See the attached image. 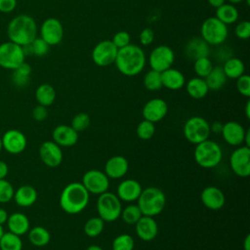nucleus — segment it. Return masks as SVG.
I'll return each instance as SVG.
<instances>
[{
	"label": "nucleus",
	"instance_id": "4",
	"mask_svg": "<svg viewBox=\"0 0 250 250\" xmlns=\"http://www.w3.org/2000/svg\"><path fill=\"white\" fill-rule=\"evenodd\" d=\"M137 201V205L143 215L154 217L163 211L166 204V196L160 188L148 187L142 190Z\"/></svg>",
	"mask_w": 250,
	"mask_h": 250
},
{
	"label": "nucleus",
	"instance_id": "50",
	"mask_svg": "<svg viewBox=\"0 0 250 250\" xmlns=\"http://www.w3.org/2000/svg\"><path fill=\"white\" fill-rule=\"evenodd\" d=\"M17 7V0H0V12L11 13Z\"/></svg>",
	"mask_w": 250,
	"mask_h": 250
},
{
	"label": "nucleus",
	"instance_id": "35",
	"mask_svg": "<svg viewBox=\"0 0 250 250\" xmlns=\"http://www.w3.org/2000/svg\"><path fill=\"white\" fill-rule=\"evenodd\" d=\"M25 57L26 56H36V57H44L48 54L50 46L41 38L36 37L31 43L22 47Z\"/></svg>",
	"mask_w": 250,
	"mask_h": 250
},
{
	"label": "nucleus",
	"instance_id": "46",
	"mask_svg": "<svg viewBox=\"0 0 250 250\" xmlns=\"http://www.w3.org/2000/svg\"><path fill=\"white\" fill-rule=\"evenodd\" d=\"M130 40H131L130 34L125 30H120L113 35L111 42L115 45V47H117V49H120L129 45Z\"/></svg>",
	"mask_w": 250,
	"mask_h": 250
},
{
	"label": "nucleus",
	"instance_id": "56",
	"mask_svg": "<svg viewBox=\"0 0 250 250\" xmlns=\"http://www.w3.org/2000/svg\"><path fill=\"white\" fill-rule=\"evenodd\" d=\"M243 250H250V234H247L243 241Z\"/></svg>",
	"mask_w": 250,
	"mask_h": 250
},
{
	"label": "nucleus",
	"instance_id": "6",
	"mask_svg": "<svg viewBox=\"0 0 250 250\" xmlns=\"http://www.w3.org/2000/svg\"><path fill=\"white\" fill-rule=\"evenodd\" d=\"M229 36L228 25L216 17L207 18L200 26V37L210 46H219L226 42Z\"/></svg>",
	"mask_w": 250,
	"mask_h": 250
},
{
	"label": "nucleus",
	"instance_id": "16",
	"mask_svg": "<svg viewBox=\"0 0 250 250\" xmlns=\"http://www.w3.org/2000/svg\"><path fill=\"white\" fill-rule=\"evenodd\" d=\"M39 156L46 166L55 168L62 161V147L54 141H46L39 147Z\"/></svg>",
	"mask_w": 250,
	"mask_h": 250
},
{
	"label": "nucleus",
	"instance_id": "43",
	"mask_svg": "<svg viewBox=\"0 0 250 250\" xmlns=\"http://www.w3.org/2000/svg\"><path fill=\"white\" fill-rule=\"evenodd\" d=\"M90 116L86 112H79L75 114L71 120V127L76 132H82L86 130L90 125Z\"/></svg>",
	"mask_w": 250,
	"mask_h": 250
},
{
	"label": "nucleus",
	"instance_id": "27",
	"mask_svg": "<svg viewBox=\"0 0 250 250\" xmlns=\"http://www.w3.org/2000/svg\"><path fill=\"white\" fill-rule=\"evenodd\" d=\"M13 199L21 207H29L35 203L37 191L33 187L23 185L15 190Z\"/></svg>",
	"mask_w": 250,
	"mask_h": 250
},
{
	"label": "nucleus",
	"instance_id": "5",
	"mask_svg": "<svg viewBox=\"0 0 250 250\" xmlns=\"http://www.w3.org/2000/svg\"><path fill=\"white\" fill-rule=\"evenodd\" d=\"M222 157V148L214 141L207 139L195 146L194 160L202 168L216 167L221 162Z\"/></svg>",
	"mask_w": 250,
	"mask_h": 250
},
{
	"label": "nucleus",
	"instance_id": "33",
	"mask_svg": "<svg viewBox=\"0 0 250 250\" xmlns=\"http://www.w3.org/2000/svg\"><path fill=\"white\" fill-rule=\"evenodd\" d=\"M28 239L32 245L43 247L50 242L51 234L46 228L37 226L28 230Z\"/></svg>",
	"mask_w": 250,
	"mask_h": 250
},
{
	"label": "nucleus",
	"instance_id": "29",
	"mask_svg": "<svg viewBox=\"0 0 250 250\" xmlns=\"http://www.w3.org/2000/svg\"><path fill=\"white\" fill-rule=\"evenodd\" d=\"M215 17L226 25H229L237 21L239 13L234 5L230 3H224L220 7L216 8Z\"/></svg>",
	"mask_w": 250,
	"mask_h": 250
},
{
	"label": "nucleus",
	"instance_id": "23",
	"mask_svg": "<svg viewBox=\"0 0 250 250\" xmlns=\"http://www.w3.org/2000/svg\"><path fill=\"white\" fill-rule=\"evenodd\" d=\"M142 190V186L138 181L126 179L118 185L116 195L122 201L133 202L139 198Z\"/></svg>",
	"mask_w": 250,
	"mask_h": 250
},
{
	"label": "nucleus",
	"instance_id": "3",
	"mask_svg": "<svg viewBox=\"0 0 250 250\" xmlns=\"http://www.w3.org/2000/svg\"><path fill=\"white\" fill-rule=\"evenodd\" d=\"M89 191L82 183L73 182L64 187L60 195V206L68 214L74 215L82 212L88 205Z\"/></svg>",
	"mask_w": 250,
	"mask_h": 250
},
{
	"label": "nucleus",
	"instance_id": "14",
	"mask_svg": "<svg viewBox=\"0 0 250 250\" xmlns=\"http://www.w3.org/2000/svg\"><path fill=\"white\" fill-rule=\"evenodd\" d=\"M229 165L238 177H248L250 175V147L242 146L233 150L229 157Z\"/></svg>",
	"mask_w": 250,
	"mask_h": 250
},
{
	"label": "nucleus",
	"instance_id": "19",
	"mask_svg": "<svg viewBox=\"0 0 250 250\" xmlns=\"http://www.w3.org/2000/svg\"><path fill=\"white\" fill-rule=\"evenodd\" d=\"M184 54L190 61L209 57L211 54L210 45L201 37H192L185 45Z\"/></svg>",
	"mask_w": 250,
	"mask_h": 250
},
{
	"label": "nucleus",
	"instance_id": "60",
	"mask_svg": "<svg viewBox=\"0 0 250 250\" xmlns=\"http://www.w3.org/2000/svg\"><path fill=\"white\" fill-rule=\"evenodd\" d=\"M3 233H4V229H3V226H1L0 225V238H1V236L3 235Z\"/></svg>",
	"mask_w": 250,
	"mask_h": 250
},
{
	"label": "nucleus",
	"instance_id": "18",
	"mask_svg": "<svg viewBox=\"0 0 250 250\" xmlns=\"http://www.w3.org/2000/svg\"><path fill=\"white\" fill-rule=\"evenodd\" d=\"M200 199L206 208L214 211L222 209L226 202V197L222 189L214 186H209L203 188L200 194Z\"/></svg>",
	"mask_w": 250,
	"mask_h": 250
},
{
	"label": "nucleus",
	"instance_id": "49",
	"mask_svg": "<svg viewBox=\"0 0 250 250\" xmlns=\"http://www.w3.org/2000/svg\"><path fill=\"white\" fill-rule=\"evenodd\" d=\"M48 116V110L47 107L41 104L36 105L32 109V118L36 121H43L47 118Z\"/></svg>",
	"mask_w": 250,
	"mask_h": 250
},
{
	"label": "nucleus",
	"instance_id": "57",
	"mask_svg": "<svg viewBox=\"0 0 250 250\" xmlns=\"http://www.w3.org/2000/svg\"><path fill=\"white\" fill-rule=\"evenodd\" d=\"M245 115L247 118L250 117V102L249 101H247L245 105Z\"/></svg>",
	"mask_w": 250,
	"mask_h": 250
},
{
	"label": "nucleus",
	"instance_id": "52",
	"mask_svg": "<svg viewBox=\"0 0 250 250\" xmlns=\"http://www.w3.org/2000/svg\"><path fill=\"white\" fill-rule=\"evenodd\" d=\"M223 126H224L223 123H221L219 121H215L210 125V131L215 134H221L222 130H223Z\"/></svg>",
	"mask_w": 250,
	"mask_h": 250
},
{
	"label": "nucleus",
	"instance_id": "42",
	"mask_svg": "<svg viewBox=\"0 0 250 250\" xmlns=\"http://www.w3.org/2000/svg\"><path fill=\"white\" fill-rule=\"evenodd\" d=\"M134 246L133 237L127 233L117 235L112 241V250H133Z\"/></svg>",
	"mask_w": 250,
	"mask_h": 250
},
{
	"label": "nucleus",
	"instance_id": "40",
	"mask_svg": "<svg viewBox=\"0 0 250 250\" xmlns=\"http://www.w3.org/2000/svg\"><path fill=\"white\" fill-rule=\"evenodd\" d=\"M212 61L209 57H204L193 61V70L197 77L205 78L213 68Z\"/></svg>",
	"mask_w": 250,
	"mask_h": 250
},
{
	"label": "nucleus",
	"instance_id": "38",
	"mask_svg": "<svg viewBox=\"0 0 250 250\" xmlns=\"http://www.w3.org/2000/svg\"><path fill=\"white\" fill-rule=\"evenodd\" d=\"M144 86L148 91H157L162 88L161 72L150 69L144 76Z\"/></svg>",
	"mask_w": 250,
	"mask_h": 250
},
{
	"label": "nucleus",
	"instance_id": "51",
	"mask_svg": "<svg viewBox=\"0 0 250 250\" xmlns=\"http://www.w3.org/2000/svg\"><path fill=\"white\" fill-rule=\"evenodd\" d=\"M216 59L220 60V61H227L228 59H229L231 57V52L229 48H220L217 53H216Z\"/></svg>",
	"mask_w": 250,
	"mask_h": 250
},
{
	"label": "nucleus",
	"instance_id": "7",
	"mask_svg": "<svg viewBox=\"0 0 250 250\" xmlns=\"http://www.w3.org/2000/svg\"><path fill=\"white\" fill-rule=\"evenodd\" d=\"M122 210L121 200L115 193L105 191L99 195L97 211L99 217L104 222H113L120 217Z\"/></svg>",
	"mask_w": 250,
	"mask_h": 250
},
{
	"label": "nucleus",
	"instance_id": "39",
	"mask_svg": "<svg viewBox=\"0 0 250 250\" xmlns=\"http://www.w3.org/2000/svg\"><path fill=\"white\" fill-rule=\"evenodd\" d=\"M143 216L137 204H130L121 210L120 217L127 225H135Z\"/></svg>",
	"mask_w": 250,
	"mask_h": 250
},
{
	"label": "nucleus",
	"instance_id": "21",
	"mask_svg": "<svg viewBox=\"0 0 250 250\" xmlns=\"http://www.w3.org/2000/svg\"><path fill=\"white\" fill-rule=\"evenodd\" d=\"M53 141L61 147H68L74 146L78 141V132H76L70 125H59L52 134Z\"/></svg>",
	"mask_w": 250,
	"mask_h": 250
},
{
	"label": "nucleus",
	"instance_id": "31",
	"mask_svg": "<svg viewBox=\"0 0 250 250\" xmlns=\"http://www.w3.org/2000/svg\"><path fill=\"white\" fill-rule=\"evenodd\" d=\"M204 80H205L209 90L218 91L225 86L228 78H227L222 66L217 65V66H213L212 70L204 78Z\"/></svg>",
	"mask_w": 250,
	"mask_h": 250
},
{
	"label": "nucleus",
	"instance_id": "10",
	"mask_svg": "<svg viewBox=\"0 0 250 250\" xmlns=\"http://www.w3.org/2000/svg\"><path fill=\"white\" fill-rule=\"evenodd\" d=\"M175 62V53L167 45H158L153 48L148 56V63L151 69L162 72L172 67Z\"/></svg>",
	"mask_w": 250,
	"mask_h": 250
},
{
	"label": "nucleus",
	"instance_id": "28",
	"mask_svg": "<svg viewBox=\"0 0 250 250\" xmlns=\"http://www.w3.org/2000/svg\"><path fill=\"white\" fill-rule=\"evenodd\" d=\"M185 85L188 96L194 100L203 99L209 92V88L204 78H200L197 76L190 78Z\"/></svg>",
	"mask_w": 250,
	"mask_h": 250
},
{
	"label": "nucleus",
	"instance_id": "41",
	"mask_svg": "<svg viewBox=\"0 0 250 250\" xmlns=\"http://www.w3.org/2000/svg\"><path fill=\"white\" fill-rule=\"evenodd\" d=\"M136 133L139 139L144 140V141H147L150 140L154 134H155V126L154 123L144 119L143 121H141L136 129Z\"/></svg>",
	"mask_w": 250,
	"mask_h": 250
},
{
	"label": "nucleus",
	"instance_id": "9",
	"mask_svg": "<svg viewBox=\"0 0 250 250\" xmlns=\"http://www.w3.org/2000/svg\"><path fill=\"white\" fill-rule=\"evenodd\" d=\"M25 61L22 46L12 41L0 44V66L14 70Z\"/></svg>",
	"mask_w": 250,
	"mask_h": 250
},
{
	"label": "nucleus",
	"instance_id": "8",
	"mask_svg": "<svg viewBox=\"0 0 250 250\" xmlns=\"http://www.w3.org/2000/svg\"><path fill=\"white\" fill-rule=\"evenodd\" d=\"M184 136L191 144L197 145L210 136V124L206 119L200 116H192L184 124Z\"/></svg>",
	"mask_w": 250,
	"mask_h": 250
},
{
	"label": "nucleus",
	"instance_id": "53",
	"mask_svg": "<svg viewBox=\"0 0 250 250\" xmlns=\"http://www.w3.org/2000/svg\"><path fill=\"white\" fill-rule=\"evenodd\" d=\"M9 172V167L6 162L0 160V180L1 179H6L7 175Z\"/></svg>",
	"mask_w": 250,
	"mask_h": 250
},
{
	"label": "nucleus",
	"instance_id": "24",
	"mask_svg": "<svg viewBox=\"0 0 250 250\" xmlns=\"http://www.w3.org/2000/svg\"><path fill=\"white\" fill-rule=\"evenodd\" d=\"M128 169V160L122 155H115L105 162L104 174L108 179H120L126 175Z\"/></svg>",
	"mask_w": 250,
	"mask_h": 250
},
{
	"label": "nucleus",
	"instance_id": "2",
	"mask_svg": "<svg viewBox=\"0 0 250 250\" xmlns=\"http://www.w3.org/2000/svg\"><path fill=\"white\" fill-rule=\"evenodd\" d=\"M37 24L35 20L28 15L21 14L13 18L7 26L9 41L21 46L31 43L37 37Z\"/></svg>",
	"mask_w": 250,
	"mask_h": 250
},
{
	"label": "nucleus",
	"instance_id": "36",
	"mask_svg": "<svg viewBox=\"0 0 250 250\" xmlns=\"http://www.w3.org/2000/svg\"><path fill=\"white\" fill-rule=\"evenodd\" d=\"M22 240L20 235L11 231L4 232L0 238V250H21Z\"/></svg>",
	"mask_w": 250,
	"mask_h": 250
},
{
	"label": "nucleus",
	"instance_id": "22",
	"mask_svg": "<svg viewBox=\"0 0 250 250\" xmlns=\"http://www.w3.org/2000/svg\"><path fill=\"white\" fill-rule=\"evenodd\" d=\"M137 235L144 241L153 240L158 233V226L153 217L143 215L135 224Z\"/></svg>",
	"mask_w": 250,
	"mask_h": 250
},
{
	"label": "nucleus",
	"instance_id": "17",
	"mask_svg": "<svg viewBox=\"0 0 250 250\" xmlns=\"http://www.w3.org/2000/svg\"><path fill=\"white\" fill-rule=\"evenodd\" d=\"M168 111L167 103L160 98H154L147 101L142 110L143 117L152 123L162 120Z\"/></svg>",
	"mask_w": 250,
	"mask_h": 250
},
{
	"label": "nucleus",
	"instance_id": "11",
	"mask_svg": "<svg viewBox=\"0 0 250 250\" xmlns=\"http://www.w3.org/2000/svg\"><path fill=\"white\" fill-rule=\"evenodd\" d=\"M117 51V47H115L111 40H103L93 48L92 60L98 66H108L114 63Z\"/></svg>",
	"mask_w": 250,
	"mask_h": 250
},
{
	"label": "nucleus",
	"instance_id": "32",
	"mask_svg": "<svg viewBox=\"0 0 250 250\" xmlns=\"http://www.w3.org/2000/svg\"><path fill=\"white\" fill-rule=\"evenodd\" d=\"M56 90L55 88L48 83H43L39 85L35 90V99L38 104L48 107L53 104L56 100Z\"/></svg>",
	"mask_w": 250,
	"mask_h": 250
},
{
	"label": "nucleus",
	"instance_id": "61",
	"mask_svg": "<svg viewBox=\"0 0 250 250\" xmlns=\"http://www.w3.org/2000/svg\"><path fill=\"white\" fill-rule=\"evenodd\" d=\"M2 148H3V146H2V140H1V137H0V152H1Z\"/></svg>",
	"mask_w": 250,
	"mask_h": 250
},
{
	"label": "nucleus",
	"instance_id": "15",
	"mask_svg": "<svg viewBox=\"0 0 250 250\" xmlns=\"http://www.w3.org/2000/svg\"><path fill=\"white\" fill-rule=\"evenodd\" d=\"M3 148L10 154L21 153L26 146L27 140L22 132L17 129H10L1 137Z\"/></svg>",
	"mask_w": 250,
	"mask_h": 250
},
{
	"label": "nucleus",
	"instance_id": "13",
	"mask_svg": "<svg viewBox=\"0 0 250 250\" xmlns=\"http://www.w3.org/2000/svg\"><path fill=\"white\" fill-rule=\"evenodd\" d=\"M40 37L49 45L56 46L63 38V26L61 21L56 18L46 19L40 26Z\"/></svg>",
	"mask_w": 250,
	"mask_h": 250
},
{
	"label": "nucleus",
	"instance_id": "44",
	"mask_svg": "<svg viewBox=\"0 0 250 250\" xmlns=\"http://www.w3.org/2000/svg\"><path fill=\"white\" fill-rule=\"evenodd\" d=\"M14 187L6 179L0 180V203H7L13 199Z\"/></svg>",
	"mask_w": 250,
	"mask_h": 250
},
{
	"label": "nucleus",
	"instance_id": "37",
	"mask_svg": "<svg viewBox=\"0 0 250 250\" xmlns=\"http://www.w3.org/2000/svg\"><path fill=\"white\" fill-rule=\"evenodd\" d=\"M104 228V221L98 217L90 218L84 225V232L90 237H95L100 235Z\"/></svg>",
	"mask_w": 250,
	"mask_h": 250
},
{
	"label": "nucleus",
	"instance_id": "34",
	"mask_svg": "<svg viewBox=\"0 0 250 250\" xmlns=\"http://www.w3.org/2000/svg\"><path fill=\"white\" fill-rule=\"evenodd\" d=\"M31 66L25 62L15 68L12 73V81L17 87H25L30 81Z\"/></svg>",
	"mask_w": 250,
	"mask_h": 250
},
{
	"label": "nucleus",
	"instance_id": "20",
	"mask_svg": "<svg viewBox=\"0 0 250 250\" xmlns=\"http://www.w3.org/2000/svg\"><path fill=\"white\" fill-rule=\"evenodd\" d=\"M221 134L229 145L238 146L244 144L246 131L240 123L236 121H229L224 124Z\"/></svg>",
	"mask_w": 250,
	"mask_h": 250
},
{
	"label": "nucleus",
	"instance_id": "26",
	"mask_svg": "<svg viewBox=\"0 0 250 250\" xmlns=\"http://www.w3.org/2000/svg\"><path fill=\"white\" fill-rule=\"evenodd\" d=\"M7 226L9 231L17 234L22 235L29 230V220L26 215L21 212H15L8 217Z\"/></svg>",
	"mask_w": 250,
	"mask_h": 250
},
{
	"label": "nucleus",
	"instance_id": "45",
	"mask_svg": "<svg viewBox=\"0 0 250 250\" xmlns=\"http://www.w3.org/2000/svg\"><path fill=\"white\" fill-rule=\"evenodd\" d=\"M236 89L240 95L249 98L250 97V76L248 74H242L236 78Z\"/></svg>",
	"mask_w": 250,
	"mask_h": 250
},
{
	"label": "nucleus",
	"instance_id": "59",
	"mask_svg": "<svg viewBox=\"0 0 250 250\" xmlns=\"http://www.w3.org/2000/svg\"><path fill=\"white\" fill-rule=\"evenodd\" d=\"M227 1H228V3H230V4H232V5H235V4H239V3L243 2L244 0H227Z\"/></svg>",
	"mask_w": 250,
	"mask_h": 250
},
{
	"label": "nucleus",
	"instance_id": "54",
	"mask_svg": "<svg viewBox=\"0 0 250 250\" xmlns=\"http://www.w3.org/2000/svg\"><path fill=\"white\" fill-rule=\"evenodd\" d=\"M8 212L3 209V208H0V225L3 226L5 223H7V220H8Z\"/></svg>",
	"mask_w": 250,
	"mask_h": 250
},
{
	"label": "nucleus",
	"instance_id": "1",
	"mask_svg": "<svg viewBox=\"0 0 250 250\" xmlns=\"http://www.w3.org/2000/svg\"><path fill=\"white\" fill-rule=\"evenodd\" d=\"M146 58L144 50L134 44L118 49L114 64L125 76H136L145 68Z\"/></svg>",
	"mask_w": 250,
	"mask_h": 250
},
{
	"label": "nucleus",
	"instance_id": "30",
	"mask_svg": "<svg viewBox=\"0 0 250 250\" xmlns=\"http://www.w3.org/2000/svg\"><path fill=\"white\" fill-rule=\"evenodd\" d=\"M227 78L236 79L245 73V64L242 60L235 57H230L224 62L222 66Z\"/></svg>",
	"mask_w": 250,
	"mask_h": 250
},
{
	"label": "nucleus",
	"instance_id": "47",
	"mask_svg": "<svg viewBox=\"0 0 250 250\" xmlns=\"http://www.w3.org/2000/svg\"><path fill=\"white\" fill-rule=\"evenodd\" d=\"M234 33L237 38L247 40L250 36V22L248 21H239L234 28Z\"/></svg>",
	"mask_w": 250,
	"mask_h": 250
},
{
	"label": "nucleus",
	"instance_id": "12",
	"mask_svg": "<svg viewBox=\"0 0 250 250\" xmlns=\"http://www.w3.org/2000/svg\"><path fill=\"white\" fill-rule=\"evenodd\" d=\"M82 185L89 191V193L93 194H102L107 191L109 188V179L100 170H89L82 177Z\"/></svg>",
	"mask_w": 250,
	"mask_h": 250
},
{
	"label": "nucleus",
	"instance_id": "55",
	"mask_svg": "<svg viewBox=\"0 0 250 250\" xmlns=\"http://www.w3.org/2000/svg\"><path fill=\"white\" fill-rule=\"evenodd\" d=\"M226 0H207L208 4L213 8H218L225 3Z\"/></svg>",
	"mask_w": 250,
	"mask_h": 250
},
{
	"label": "nucleus",
	"instance_id": "25",
	"mask_svg": "<svg viewBox=\"0 0 250 250\" xmlns=\"http://www.w3.org/2000/svg\"><path fill=\"white\" fill-rule=\"evenodd\" d=\"M162 87L169 90H179L182 89L186 84L185 75L177 68L170 67L161 72Z\"/></svg>",
	"mask_w": 250,
	"mask_h": 250
},
{
	"label": "nucleus",
	"instance_id": "48",
	"mask_svg": "<svg viewBox=\"0 0 250 250\" xmlns=\"http://www.w3.org/2000/svg\"><path fill=\"white\" fill-rule=\"evenodd\" d=\"M139 40H140V43L141 45L143 46H148L150 45L153 40H154V32L151 28L149 27H146L144 28L140 35H139Z\"/></svg>",
	"mask_w": 250,
	"mask_h": 250
},
{
	"label": "nucleus",
	"instance_id": "58",
	"mask_svg": "<svg viewBox=\"0 0 250 250\" xmlns=\"http://www.w3.org/2000/svg\"><path fill=\"white\" fill-rule=\"evenodd\" d=\"M86 250H104L101 246L96 245V244H92L90 246H88V248Z\"/></svg>",
	"mask_w": 250,
	"mask_h": 250
}]
</instances>
